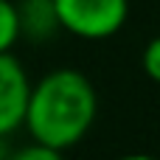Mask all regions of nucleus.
<instances>
[{"instance_id": "1", "label": "nucleus", "mask_w": 160, "mask_h": 160, "mask_svg": "<svg viewBox=\"0 0 160 160\" xmlns=\"http://www.w3.org/2000/svg\"><path fill=\"white\" fill-rule=\"evenodd\" d=\"M96 112L98 98L90 79L73 68H56L31 84L25 129L31 141L65 152L90 132Z\"/></svg>"}, {"instance_id": "2", "label": "nucleus", "mask_w": 160, "mask_h": 160, "mask_svg": "<svg viewBox=\"0 0 160 160\" xmlns=\"http://www.w3.org/2000/svg\"><path fill=\"white\" fill-rule=\"evenodd\" d=\"M62 31L82 39H107L129 17V0H53Z\"/></svg>"}, {"instance_id": "3", "label": "nucleus", "mask_w": 160, "mask_h": 160, "mask_svg": "<svg viewBox=\"0 0 160 160\" xmlns=\"http://www.w3.org/2000/svg\"><path fill=\"white\" fill-rule=\"evenodd\" d=\"M31 82L20 65V59L8 51L0 53V138L25 127Z\"/></svg>"}, {"instance_id": "4", "label": "nucleus", "mask_w": 160, "mask_h": 160, "mask_svg": "<svg viewBox=\"0 0 160 160\" xmlns=\"http://www.w3.org/2000/svg\"><path fill=\"white\" fill-rule=\"evenodd\" d=\"M17 11H20V34L31 42H45L62 28L53 0H20Z\"/></svg>"}, {"instance_id": "5", "label": "nucleus", "mask_w": 160, "mask_h": 160, "mask_svg": "<svg viewBox=\"0 0 160 160\" xmlns=\"http://www.w3.org/2000/svg\"><path fill=\"white\" fill-rule=\"evenodd\" d=\"M20 37L22 34H20V11H17V3L0 0V53H8Z\"/></svg>"}, {"instance_id": "6", "label": "nucleus", "mask_w": 160, "mask_h": 160, "mask_svg": "<svg viewBox=\"0 0 160 160\" xmlns=\"http://www.w3.org/2000/svg\"><path fill=\"white\" fill-rule=\"evenodd\" d=\"M141 68H143V73H146L152 82H158V84H160V37H155V39L143 48Z\"/></svg>"}, {"instance_id": "7", "label": "nucleus", "mask_w": 160, "mask_h": 160, "mask_svg": "<svg viewBox=\"0 0 160 160\" xmlns=\"http://www.w3.org/2000/svg\"><path fill=\"white\" fill-rule=\"evenodd\" d=\"M59 155L56 149H51V146H45V143H39V141H34L31 146H25V149H20L14 158L17 160H53Z\"/></svg>"}]
</instances>
